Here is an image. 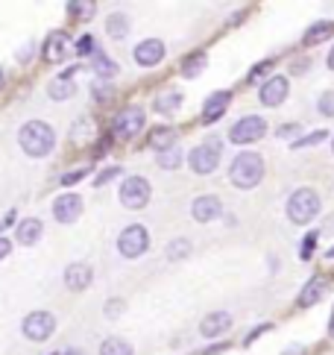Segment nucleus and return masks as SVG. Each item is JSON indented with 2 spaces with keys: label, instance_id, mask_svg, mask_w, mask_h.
Returning <instances> with one entry per match:
<instances>
[{
  "label": "nucleus",
  "instance_id": "37",
  "mask_svg": "<svg viewBox=\"0 0 334 355\" xmlns=\"http://www.w3.org/2000/svg\"><path fill=\"white\" fill-rule=\"evenodd\" d=\"M314 244H317V232L305 238V244H302V259H308V256H311V247H314Z\"/></svg>",
  "mask_w": 334,
  "mask_h": 355
},
{
  "label": "nucleus",
  "instance_id": "42",
  "mask_svg": "<svg viewBox=\"0 0 334 355\" xmlns=\"http://www.w3.org/2000/svg\"><path fill=\"white\" fill-rule=\"evenodd\" d=\"M305 349L302 347H293V349H285V352H281V355H302Z\"/></svg>",
  "mask_w": 334,
  "mask_h": 355
},
{
  "label": "nucleus",
  "instance_id": "15",
  "mask_svg": "<svg viewBox=\"0 0 334 355\" xmlns=\"http://www.w3.org/2000/svg\"><path fill=\"white\" fill-rule=\"evenodd\" d=\"M229 103H232V94L229 92H214L209 100H205V109H202V121L205 123H214L217 118L223 115V112L229 109Z\"/></svg>",
  "mask_w": 334,
  "mask_h": 355
},
{
  "label": "nucleus",
  "instance_id": "4",
  "mask_svg": "<svg viewBox=\"0 0 334 355\" xmlns=\"http://www.w3.org/2000/svg\"><path fill=\"white\" fill-rule=\"evenodd\" d=\"M147 247H150V235H147L144 226H126V230L121 232V238H118V250H121L123 259L144 256Z\"/></svg>",
  "mask_w": 334,
  "mask_h": 355
},
{
  "label": "nucleus",
  "instance_id": "34",
  "mask_svg": "<svg viewBox=\"0 0 334 355\" xmlns=\"http://www.w3.org/2000/svg\"><path fill=\"white\" fill-rule=\"evenodd\" d=\"M68 12H73V15H94V3H68Z\"/></svg>",
  "mask_w": 334,
  "mask_h": 355
},
{
  "label": "nucleus",
  "instance_id": "3",
  "mask_svg": "<svg viewBox=\"0 0 334 355\" xmlns=\"http://www.w3.org/2000/svg\"><path fill=\"white\" fill-rule=\"evenodd\" d=\"M319 211V197L317 191H311V188H299V191H293L290 200H288V218L290 223H308L314 220Z\"/></svg>",
  "mask_w": 334,
  "mask_h": 355
},
{
  "label": "nucleus",
  "instance_id": "31",
  "mask_svg": "<svg viewBox=\"0 0 334 355\" xmlns=\"http://www.w3.org/2000/svg\"><path fill=\"white\" fill-rule=\"evenodd\" d=\"M319 112H323L326 118H334V92H326V94H319Z\"/></svg>",
  "mask_w": 334,
  "mask_h": 355
},
{
  "label": "nucleus",
  "instance_id": "12",
  "mask_svg": "<svg viewBox=\"0 0 334 355\" xmlns=\"http://www.w3.org/2000/svg\"><path fill=\"white\" fill-rule=\"evenodd\" d=\"M132 56L138 65H144V68H152V65H159V62L164 59V44L159 39H147V42H141L135 50H132Z\"/></svg>",
  "mask_w": 334,
  "mask_h": 355
},
{
  "label": "nucleus",
  "instance_id": "13",
  "mask_svg": "<svg viewBox=\"0 0 334 355\" xmlns=\"http://www.w3.org/2000/svg\"><path fill=\"white\" fill-rule=\"evenodd\" d=\"M91 282H94V270L88 268V264H82V261L68 264V270H65V285H68L71 291H85Z\"/></svg>",
  "mask_w": 334,
  "mask_h": 355
},
{
  "label": "nucleus",
  "instance_id": "17",
  "mask_svg": "<svg viewBox=\"0 0 334 355\" xmlns=\"http://www.w3.org/2000/svg\"><path fill=\"white\" fill-rule=\"evenodd\" d=\"M42 232H44V226H42V220H38V218L21 220V223H18V241H21V247H33V244H38Z\"/></svg>",
  "mask_w": 334,
  "mask_h": 355
},
{
  "label": "nucleus",
  "instance_id": "44",
  "mask_svg": "<svg viewBox=\"0 0 334 355\" xmlns=\"http://www.w3.org/2000/svg\"><path fill=\"white\" fill-rule=\"evenodd\" d=\"M328 332H331V338H334V311H331V326H328Z\"/></svg>",
  "mask_w": 334,
  "mask_h": 355
},
{
  "label": "nucleus",
  "instance_id": "7",
  "mask_svg": "<svg viewBox=\"0 0 334 355\" xmlns=\"http://www.w3.org/2000/svg\"><path fill=\"white\" fill-rule=\"evenodd\" d=\"M121 202L126 209H144L150 202V182L144 176H130L121 185Z\"/></svg>",
  "mask_w": 334,
  "mask_h": 355
},
{
  "label": "nucleus",
  "instance_id": "38",
  "mask_svg": "<svg viewBox=\"0 0 334 355\" xmlns=\"http://www.w3.org/2000/svg\"><path fill=\"white\" fill-rule=\"evenodd\" d=\"M299 132V126L297 123H290V126H281V130H279V135L281 138H288V135H297Z\"/></svg>",
  "mask_w": 334,
  "mask_h": 355
},
{
  "label": "nucleus",
  "instance_id": "46",
  "mask_svg": "<svg viewBox=\"0 0 334 355\" xmlns=\"http://www.w3.org/2000/svg\"><path fill=\"white\" fill-rule=\"evenodd\" d=\"M326 256H328V259H334V247H331V250H328V252H326Z\"/></svg>",
  "mask_w": 334,
  "mask_h": 355
},
{
  "label": "nucleus",
  "instance_id": "22",
  "mask_svg": "<svg viewBox=\"0 0 334 355\" xmlns=\"http://www.w3.org/2000/svg\"><path fill=\"white\" fill-rule=\"evenodd\" d=\"M106 30H109V35L112 39H126V33H130V18L123 15V12H114V15L106 21Z\"/></svg>",
  "mask_w": 334,
  "mask_h": 355
},
{
  "label": "nucleus",
  "instance_id": "33",
  "mask_svg": "<svg viewBox=\"0 0 334 355\" xmlns=\"http://www.w3.org/2000/svg\"><path fill=\"white\" fill-rule=\"evenodd\" d=\"M270 68H273V62H261L258 68H252V73H249V85H255V83H258V80L264 77V73H267Z\"/></svg>",
  "mask_w": 334,
  "mask_h": 355
},
{
  "label": "nucleus",
  "instance_id": "11",
  "mask_svg": "<svg viewBox=\"0 0 334 355\" xmlns=\"http://www.w3.org/2000/svg\"><path fill=\"white\" fill-rule=\"evenodd\" d=\"M288 92H290V85H288L285 77H270V80L261 85L258 97H261L264 106H281V103H285V97H288Z\"/></svg>",
  "mask_w": 334,
  "mask_h": 355
},
{
  "label": "nucleus",
  "instance_id": "25",
  "mask_svg": "<svg viewBox=\"0 0 334 355\" xmlns=\"http://www.w3.org/2000/svg\"><path fill=\"white\" fill-rule=\"evenodd\" d=\"M100 355H132V347L123 338H109V340H103Z\"/></svg>",
  "mask_w": 334,
  "mask_h": 355
},
{
  "label": "nucleus",
  "instance_id": "16",
  "mask_svg": "<svg viewBox=\"0 0 334 355\" xmlns=\"http://www.w3.org/2000/svg\"><path fill=\"white\" fill-rule=\"evenodd\" d=\"M229 326H232V317L226 311H214L200 323V332H202V338H217V335L229 332Z\"/></svg>",
  "mask_w": 334,
  "mask_h": 355
},
{
  "label": "nucleus",
  "instance_id": "9",
  "mask_svg": "<svg viewBox=\"0 0 334 355\" xmlns=\"http://www.w3.org/2000/svg\"><path fill=\"white\" fill-rule=\"evenodd\" d=\"M188 162H191V171L194 173H211L217 168V162H220V144H217L214 138L211 141H205V144H200L197 150H191Z\"/></svg>",
  "mask_w": 334,
  "mask_h": 355
},
{
  "label": "nucleus",
  "instance_id": "36",
  "mask_svg": "<svg viewBox=\"0 0 334 355\" xmlns=\"http://www.w3.org/2000/svg\"><path fill=\"white\" fill-rule=\"evenodd\" d=\"M91 50H94V39H91V35H85V39L76 44V53H91Z\"/></svg>",
  "mask_w": 334,
  "mask_h": 355
},
{
  "label": "nucleus",
  "instance_id": "21",
  "mask_svg": "<svg viewBox=\"0 0 334 355\" xmlns=\"http://www.w3.org/2000/svg\"><path fill=\"white\" fill-rule=\"evenodd\" d=\"M47 94H50V100H68V97L76 94V85L65 77H59V80H53L47 85Z\"/></svg>",
  "mask_w": 334,
  "mask_h": 355
},
{
  "label": "nucleus",
  "instance_id": "10",
  "mask_svg": "<svg viewBox=\"0 0 334 355\" xmlns=\"http://www.w3.org/2000/svg\"><path fill=\"white\" fill-rule=\"evenodd\" d=\"M82 214V197L80 194H62L53 200V218L59 223H73Z\"/></svg>",
  "mask_w": 334,
  "mask_h": 355
},
{
  "label": "nucleus",
  "instance_id": "35",
  "mask_svg": "<svg viewBox=\"0 0 334 355\" xmlns=\"http://www.w3.org/2000/svg\"><path fill=\"white\" fill-rule=\"evenodd\" d=\"M118 173H121V168H106V171H103V173L97 176V185H106V182H109V180H114Z\"/></svg>",
  "mask_w": 334,
  "mask_h": 355
},
{
  "label": "nucleus",
  "instance_id": "40",
  "mask_svg": "<svg viewBox=\"0 0 334 355\" xmlns=\"http://www.w3.org/2000/svg\"><path fill=\"white\" fill-rule=\"evenodd\" d=\"M118 311H123V302H109L106 306V314H118Z\"/></svg>",
  "mask_w": 334,
  "mask_h": 355
},
{
  "label": "nucleus",
  "instance_id": "14",
  "mask_svg": "<svg viewBox=\"0 0 334 355\" xmlns=\"http://www.w3.org/2000/svg\"><path fill=\"white\" fill-rule=\"evenodd\" d=\"M220 211H223V206L217 197H197L194 206H191V214H194L197 223H211L214 218H220Z\"/></svg>",
  "mask_w": 334,
  "mask_h": 355
},
{
  "label": "nucleus",
  "instance_id": "23",
  "mask_svg": "<svg viewBox=\"0 0 334 355\" xmlns=\"http://www.w3.org/2000/svg\"><path fill=\"white\" fill-rule=\"evenodd\" d=\"M150 144L159 150H167V147H176V132L173 130H167V126H159V130H152L150 132Z\"/></svg>",
  "mask_w": 334,
  "mask_h": 355
},
{
  "label": "nucleus",
  "instance_id": "45",
  "mask_svg": "<svg viewBox=\"0 0 334 355\" xmlns=\"http://www.w3.org/2000/svg\"><path fill=\"white\" fill-rule=\"evenodd\" d=\"M0 88H3V68H0Z\"/></svg>",
  "mask_w": 334,
  "mask_h": 355
},
{
  "label": "nucleus",
  "instance_id": "32",
  "mask_svg": "<svg viewBox=\"0 0 334 355\" xmlns=\"http://www.w3.org/2000/svg\"><path fill=\"white\" fill-rule=\"evenodd\" d=\"M85 173H88V168H80V171H68L65 176H62V185H65V188H68V185H76V182H80Z\"/></svg>",
  "mask_w": 334,
  "mask_h": 355
},
{
  "label": "nucleus",
  "instance_id": "6",
  "mask_svg": "<svg viewBox=\"0 0 334 355\" xmlns=\"http://www.w3.org/2000/svg\"><path fill=\"white\" fill-rule=\"evenodd\" d=\"M114 138H121V141H126V138L138 135L141 130H144V109L141 106H126L118 112V118H114Z\"/></svg>",
  "mask_w": 334,
  "mask_h": 355
},
{
  "label": "nucleus",
  "instance_id": "28",
  "mask_svg": "<svg viewBox=\"0 0 334 355\" xmlns=\"http://www.w3.org/2000/svg\"><path fill=\"white\" fill-rule=\"evenodd\" d=\"M205 68V53H194V56H188L185 59V65H182V73L191 80V77H197V73Z\"/></svg>",
  "mask_w": 334,
  "mask_h": 355
},
{
  "label": "nucleus",
  "instance_id": "24",
  "mask_svg": "<svg viewBox=\"0 0 334 355\" xmlns=\"http://www.w3.org/2000/svg\"><path fill=\"white\" fill-rule=\"evenodd\" d=\"M328 35H334V24L331 21H319V24H314V27L305 33V42L308 44H319V42H326Z\"/></svg>",
  "mask_w": 334,
  "mask_h": 355
},
{
  "label": "nucleus",
  "instance_id": "8",
  "mask_svg": "<svg viewBox=\"0 0 334 355\" xmlns=\"http://www.w3.org/2000/svg\"><path fill=\"white\" fill-rule=\"evenodd\" d=\"M24 335H27L30 340H47L50 335H53V329H56V317L50 314V311H33L24 317Z\"/></svg>",
  "mask_w": 334,
  "mask_h": 355
},
{
  "label": "nucleus",
  "instance_id": "5",
  "mask_svg": "<svg viewBox=\"0 0 334 355\" xmlns=\"http://www.w3.org/2000/svg\"><path fill=\"white\" fill-rule=\"evenodd\" d=\"M264 132H267L264 118L247 115V118H240L232 130H229V141L232 144H252V141H258V138H264Z\"/></svg>",
  "mask_w": 334,
  "mask_h": 355
},
{
  "label": "nucleus",
  "instance_id": "1",
  "mask_svg": "<svg viewBox=\"0 0 334 355\" xmlns=\"http://www.w3.org/2000/svg\"><path fill=\"white\" fill-rule=\"evenodd\" d=\"M18 141H21V150L27 156L42 159V156H47L50 150H53L56 132H53V126L44 123V121H27L21 126V132H18Z\"/></svg>",
  "mask_w": 334,
  "mask_h": 355
},
{
  "label": "nucleus",
  "instance_id": "19",
  "mask_svg": "<svg viewBox=\"0 0 334 355\" xmlns=\"http://www.w3.org/2000/svg\"><path fill=\"white\" fill-rule=\"evenodd\" d=\"M68 53V39H65V33H53L50 39L44 42V59L47 62H62Z\"/></svg>",
  "mask_w": 334,
  "mask_h": 355
},
{
  "label": "nucleus",
  "instance_id": "18",
  "mask_svg": "<svg viewBox=\"0 0 334 355\" xmlns=\"http://www.w3.org/2000/svg\"><path fill=\"white\" fill-rule=\"evenodd\" d=\"M326 291H328V282H326V279H311V282L302 288V294H299V306H302V309L314 306V302L323 300Z\"/></svg>",
  "mask_w": 334,
  "mask_h": 355
},
{
  "label": "nucleus",
  "instance_id": "39",
  "mask_svg": "<svg viewBox=\"0 0 334 355\" xmlns=\"http://www.w3.org/2000/svg\"><path fill=\"white\" fill-rule=\"evenodd\" d=\"M9 250H12V247H9V241H6V238H0V259H6V256H9Z\"/></svg>",
  "mask_w": 334,
  "mask_h": 355
},
{
  "label": "nucleus",
  "instance_id": "29",
  "mask_svg": "<svg viewBox=\"0 0 334 355\" xmlns=\"http://www.w3.org/2000/svg\"><path fill=\"white\" fill-rule=\"evenodd\" d=\"M191 252V244L185 238H176V241H170V247H167V259L170 261H179V259H185Z\"/></svg>",
  "mask_w": 334,
  "mask_h": 355
},
{
  "label": "nucleus",
  "instance_id": "41",
  "mask_svg": "<svg viewBox=\"0 0 334 355\" xmlns=\"http://www.w3.org/2000/svg\"><path fill=\"white\" fill-rule=\"evenodd\" d=\"M305 68H308V62H305V59H302V62H297V65H293V68H290V71H293V73H302V71H305Z\"/></svg>",
  "mask_w": 334,
  "mask_h": 355
},
{
  "label": "nucleus",
  "instance_id": "20",
  "mask_svg": "<svg viewBox=\"0 0 334 355\" xmlns=\"http://www.w3.org/2000/svg\"><path fill=\"white\" fill-rule=\"evenodd\" d=\"M91 68H94V73H97L100 80H112V77H118V62L109 59V56H103V53H97V56L91 59Z\"/></svg>",
  "mask_w": 334,
  "mask_h": 355
},
{
  "label": "nucleus",
  "instance_id": "2",
  "mask_svg": "<svg viewBox=\"0 0 334 355\" xmlns=\"http://www.w3.org/2000/svg\"><path fill=\"white\" fill-rule=\"evenodd\" d=\"M229 176H232V185L238 188H255L264 176V159L258 153H240L232 168H229Z\"/></svg>",
  "mask_w": 334,
  "mask_h": 355
},
{
  "label": "nucleus",
  "instance_id": "47",
  "mask_svg": "<svg viewBox=\"0 0 334 355\" xmlns=\"http://www.w3.org/2000/svg\"><path fill=\"white\" fill-rule=\"evenodd\" d=\"M331 150H334V138H331Z\"/></svg>",
  "mask_w": 334,
  "mask_h": 355
},
{
  "label": "nucleus",
  "instance_id": "26",
  "mask_svg": "<svg viewBox=\"0 0 334 355\" xmlns=\"http://www.w3.org/2000/svg\"><path fill=\"white\" fill-rule=\"evenodd\" d=\"M159 164H161L164 171H176L179 164H182V150H179V147L161 150V153H159Z\"/></svg>",
  "mask_w": 334,
  "mask_h": 355
},
{
  "label": "nucleus",
  "instance_id": "27",
  "mask_svg": "<svg viewBox=\"0 0 334 355\" xmlns=\"http://www.w3.org/2000/svg\"><path fill=\"white\" fill-rule=\"evenodd\" d=\"M179 103H182V94L179 92H170V94H161L156 100V112H164V115H170V112L179 109Z\"/></svg>",
  "mask_w": 334,
  "mask_h": 355
},
{
  "label": "nucleus",
  "instance_id": "43",
  "mask_svg": "<svg viewBox=\"0 0 334 355\" xmlns=\"http://www.w3.org/2000/svg\"><path fill=\"white\" fill-rule=\"evenodd\" d=\"M328 68L334 71V47H331V53H328Z\"/></svg>",
  "mask_w": 334,
  "mask_h": 355
},
{
  "label": "nucleus",
  "instance_id": "30",
  "mask_svg": "<svg viewBox=\"0 0 334 355\" xmlns=\"http://www.w3.org/2000/svg\"><path fill=\"white\" fill-rule=\"evenodd\" d=\"M326 132L323 130H317V132H311V135H305V138H299V141H293V150H302V147H317L319 141H326Z\"/></svg>",
  "mask_w": 334,
  "mask_h": 355
}]
</instances>
